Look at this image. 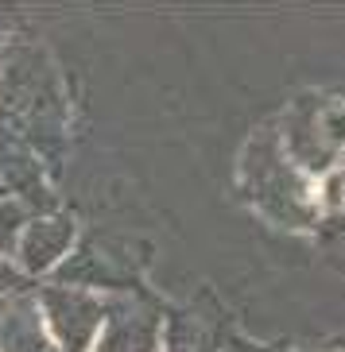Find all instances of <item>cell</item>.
I'll return each mask as SVG.
<instances>
[{"label": "cell", "mask_w": 345, "mask_h": 352, "mask_svg": "<svg viewBox=\"0 0 345 352\" xmlns=\"http://www.w3.org/2000/svg\"><path fill=\"white\" fill-rule=\"evenodd\" d=\"M66 104L59 74L43 51H8L0 66V144L47 159L63 144Z\"/></svg>", "instance_id": "1"}, {"label": "cell", "mask_w": 345, "mask_h": 352, "mask_svg": "<svg viewBox=\"0 0 345 352\" xmlns=\"http://www.w3.org/2000/svg\"><path fill=\"white\" fill-rule=\"evenodd\" d=\"M244 186L252 201L283 225H306L314 217V194L306 190V175L295 170L280 140L272 135H260L244 151Z\"/></svg>", "instance_id": "2"}, {"label": "cell", "mask_w": 345, "mask_h": 352, "mask_svg": "<svg viewBox=\"0 0 345 352\" xmlns=\"http://www.w3.org/2000/svg\"><path fill=\"white\" fill-rule=\"evenodd\" d=\"M283 155L299 175H330L345 151V109L337 104H299L283 128Z\"/></svg>", "instance_id": "3"}, {"label": "cell", "mask_w": 345, "mask_h": 352, "mask_svg": "<svg viewBox=\"0 0 345 352\" xmlns=\"http://www.w3.org/2000/svg\"><path fill=\"white\" fill-rule=\"evenodd\" d=\"M35 306L43 314V325L51 333L59 352H94V341L105 321V298L94 290L47 283L35 294Z\"/></svg>", "instance_id": "4"}, {"label": "cell", "mask_w": 345, "mask_h": 352, "mask_svg": "<svg viewBox=\"0 0 345 352\" xmlns=\"http://www.w3.org/2000/svg\"><path fill=\"white\" fill-rule=\"evenodd\" d=\"M163 344V314L147 302L113 294L105 298V321L94 352H159Z\"/></svg>", "instance_id": "5"}, {"label": "cell", "mask_w": 345, "mask_h": 352, "mask_svg": "<svg viewBox=\"0 0 345 352\" xmlns=\"http://www.w3.org/2000/svg\"><path fill=\"white\" fill-rule=\"evenodd\" d=\"M74 221L63 213H35L28 225H23L20 240H16V252H12V263L28 275V279H39V275H51L66 263V256L74 252Z\"/></svg>", "instance_id": "6"}, {"label": "cell", "mask_w": 345, "mask_h": 352, "mask_svg": "<svg viewBox=\"0 0 345 352\" xmlns=\"http://www.w3.org/2000/svg\"><path fill=\"white\" fill-rule=\"evenodd\" d=\"M0 352H59L43 325L35 294H20L0 306Z\"/></svg>", "instance_id": "7"}, {"label": "cell", "mask_w": 345, "mask_h": 352, "mask_svg": "<svg viewBox=\"0 0 345 352\" xmlns=\"http://www.w3.org/2000/svg\"><path fill=\"white\" fill-rule=\"evenodd\" d=\"M159 352H218V344H213V333L206 325L175 314V318H163V344H159Z\"/></svg>", "instance_id": "8"}, {"label": "cell", "mask_w": 345, "mask_h": 352, "mask_svg": "<svg viewBox=\"0 0 345 352\" xmlns=\"http://www.w3.org/2000/svg\"><path fill=\"white\" fill-rule=\"evenodd\" d=\"M32 221V213L20 206V201H12V197H0V256H8L16 252V240H20L23 225Z\"/></svg>", "instance_id": "9"}, {"label": "cell", "mask_w": 345, "mask_h": 352, "mask_svg": "<svg viewBox=\"0 0 345 352\" xmlns=\"http://www.w3.org/2000/svg\"><path fill=\"white\" fill-rule=\"evenodd\" d=\"M28 290H32V279H28L8 256H0V302L20 298V294H28Z\"/></svg>", "instance_id": "10"}, {"label": "cell", "mask_w": 345, "mask_h": 352, "mask_svg": "<svg viewBox=\"0 0 345 352\" xmlns=\"http://www.w3.org/2000/svg\"><path fill=\"white\" fill-rule=\"evenodd\" d=\"M322 201H326V206H345V175H337V170H330V175H326Z\"/></svg>", "instance_id": "11"}, {"label": "cell", "mask_w": 345, "mask_h": 352, "mask_svg": "<svg viewBox=\"0 0 345 352\" xmlns=\"http://www.w3.org/2000/svg\"><path fill=\"white\" fill-rule=\"evenodd\" d=\"M252 352H280V349H252Z\"/></svg>", "instance_id": "12"}, {"label": "cell", "mask_w": 345, "mask_h": 352, "mask_svg": "<svg viewBox=\"0 0 345 352\" xmlns=\"http://www.w3.org/2000/svg\"><path fill=\"white\" fill-rule=\"evenodd\" d=\"M0 197H8V194H4V182H0Z\"/></svg>", "instance_id": "13"}, {"label": "cell", "mask_w": 345, "mask_h": 352, "mask_svg": "<svg viewBox=\"0 0 345 352\" xmlns=\"http://www.w3.org/2000/svg\"><path fill=\"white\" fill-rule=\"evenodd\" d=\"M0 66H4V51H0Z\"/></svg>", "instance_id": "14"}, {"label": "cell", "mask_w": 345, "mask_h": 352, "mask_svg": "<svg viewBox=\"0 0 345 352\" xmlns=\"http://www.w3.org/2000/svg\"><path fill=\"white\" fill-rule=\"evenodd\" d=\"M342 166H345V151H342Z\"/></svg>", "instance_id": "15"}, {"label": "cell", "mask_w": 345, "mask_h": 352, "mask_svg": "<svg viewBox=\"0 0 345 352\" xmlns=\"http://www.w3.org/2000/svg\"><path fill=\"white\" fill-rule=\"evenodd\" d=\"M0 306H4V302H0Z\"/></svg>", "instance_id": "16"}]
</instances>
